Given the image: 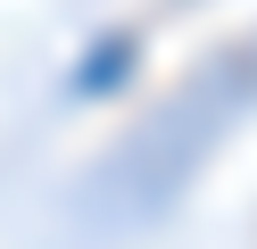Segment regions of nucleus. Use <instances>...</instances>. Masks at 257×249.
<instances>
[{"mask_svg":"<svg viewBox=\"0 0 257 249\" xmlns=\"http://www.w3.org/2000/svg\"><path fill=\"white\" fill-rule=\"evenodd\" d=\"M124 66H133V42H108V50H100V58H91V66H83V75H75V92H100V83H116V75H124Z\"/></svg>","mask_w":257,"mask_h":249,"instance_id":"f257e3e1","label":"nucleus"}]
</instances>
